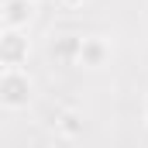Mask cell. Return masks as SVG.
Masks as SVG:
<instances>
[{
	"label": "cell",
	"mask_w": 148,
	"mask_h": 148,
	"mask_svg": "<svg viewBox=\"0 0 148 148\" xmlns=\"http://www.w3.org/2000/svg\"><path fill=\"white\" fill-rule=\"evenodd\" d=\"M35 100V79L28 69H0V107L7 114L28 110Z\"/></svg>",
	"instance_id": "6da1fadb"
},
{
	"label": "cell",
	"mask_w": 148,
	"mask_h": 148,
	"mask_svg": "<svg viewBox=\"0 0 148 148\" xmlns=\"http://www.w3.org/2000/svg\"><path fill=\"white\" fill-rule=\"evenodd\" d=\"M38 17V0H0V31H28Z\"/></svg>",
	"instance_id": "7a4b0ae2"
},
{
	"label": "cell",
	"mask_w": 148,
	"mask_h": 148,
	"mask_svg": "<svg viewBox=\"0 0 148 148\" xmlns=\"http://www.w3.org/2000/svg\"><path fill=\"white\" fill-rule=\"evenodd\" d=\"M31 55L28 31H0V69H24Z\"/></svg>",
	"instance_id": "3957f363"
},
{
	"label": "cell",
	"mask_w": 148,
	"mask_h": 148,
	"mask_svg": "<svg viewBox=\"0 0 148 148\" xmlns=\"http://www.w3.org/2000/svg\"><path fill=\"white\" fill-rule=\"evenodd\" d=\"M110 55H114V45L103 35H86L83 45H79L76 66H83V69H103V66L110 62Z\"/></svg>",
	"instance_id": "277c9868"
},
{
	"label": "cell",
	"mask_w": 148,
	"mask_h": 148,
	"mask_svg": "<svg viewBox=\"0 0 148 148\" xmlns=\"http://www.w3.org/2000/svg\"><path fill=\"white\" fill-rule=\"evenodd\" d=\"M52 127H55V134H59V138H66V141H76V138L83 134L86 121H83V114L76 110V107H62V110L55 114Z\"/></svg>",
	"instance_id": "5b68a950"
},
{
	"label": "cell",
	"mask_w": 148,
	"mask_h": 148,
	"mask_svg": "<svg viewBox=\"0 0 148 148\" xmlns=\"http://www.w3.org/2000/svg\"><path fill=\"white\" fill-rule=\"evenodd\" d=\"M79 45H83L79 35H59V38H52V55H55L62 66H76V59H79Z\"/></svg>",
	"instance_id": "8992f818"
},
{
	"label": "cell",
	"mask_w": 148,
	"mask_h": 148,
	"mask_svg": "<svg viewBox=\"0 0 148 148\" xmlns=\"http://www.w3.org/2000/svg\"><path fill=\"white\" fill-rule=\"evenodd\" d=\"M55 3H59L62 10H79V7H83L86 0H55Z\"/></svg>",
	"instance_id": "52a82bcc"
},
{
	"label": "cell",
	"mask_w": 148,
	"mask_h": 148,
	"mask_svg": "<svg viewBox=\"0 0 148 148\" xmlns=\"http://www.w3.org/2000/svg\"><path fill=\"white\" fill-rule=\"evenodd\" d=\"M141 117H145V124H148V93H145V103H141Z\"/></svg>",
	"instance_id": "ba28073f"
}]
</instances>
